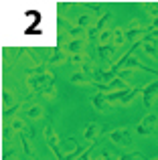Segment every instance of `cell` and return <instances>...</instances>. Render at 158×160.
I'll use <instances>...</instances> for the list:
<instances>
[{
  "mask_svg": "<svg viewBox=\"0 0 158 160\" xmlns=\"http://www.w3.org/2000/svg\"><path fill=\"white\" fill-rule=\"evenodd\" d=\"M55 85V75L49 71V73H43V75H31V77H27V87L32 91V95L35 93H43L47 87Z\"/></svg>",
  "mask_w": 158,
  "mask_h": 160,
  "instance_id": "1",
  "label": "cell"
},
{
  "mask_svg": "<svg viewBox=\"0 0 158 160\" xmlns=\"http://www.w3.org/2000/svg\"><path fill=\"white\" fill-rule=\"evenodd\" d=\"M156 124H158V116L154 112H148L146 116L140 120V124L136 126V132H138L140 136H148V134H152L156 130Z\"/></svg>",
  "mask_w": 158,
  "mask_h": 160,
  "instance_id": "2",
  "label": "cell"
},
{
  "mask_svg": "<svg viewBox=\"0 0 158 160\" xmlns=\"http://www.w3.org/2000/svg\"><path fill=\"white\" fill-rule=\"evenodd\" d=\"M110 140L114 142V144H120V146H130L132 144L130 128H128V126H120V128L111 130L110 132Z\"/></svg>",
  "mask_w": 158,
  "mask_h": 160,
  "instance_id": "3",
  "label": "cell"
},
{
  "mask_svg": "<svg viewBox=\"0 0 158 160\" xmlns=\"http://www.w3.org/2000/svg\"><path fill=\"white\" fill-rule=\"evenodd\" d=\"M89 103H91L95 109H97V112H101V113H107V112H111V109H114V103L107 102V95L101 93V91H95V93H91V95H89Z\"/></svg>",
  "mask_w": 158,
  "mask_h": 160,
  "instance_id": "4",
  "label": "cell"
},
{
  "mask_svg": "<svg viewBox=\"0 0 158 160\" xmlns=\"http://www.w3.org/2000/svg\"><path fill=\"white\" fill-rule=\"evenodd\" d=\"M158 99V81H152L148 83V85L142 87V103L150 109L154 106V102Z\"/></svg>",
  "mask_w": 158,
  "mask_h": 160,
  "instance_id": "5",
  "label": "cell"
},
{
  "mask_svg": "<svg viewBox=\"0 0 158 160\" xmlns=\"http://www.w3.org/2000/svg\"><path fill=\"white\" fill-rule=\"evenodd\" d=\"M45 138H47V146L51 148V152L55 154L57 158H65V154L61 152L59 138L55 136V130H53V126H47V128H45Z\"/></svg>",
  "mask_w": 158,
  "mask_h": 160,
  "instance_id": "6",
  "label": "cell"
},
{
  "mask_svg": "<svg viewBox=\"0 0 158 160\" xmlns=\"http://www.w3.org/2000/svg\"><path fill=\"white\" fill-rule=\"evenodd\" d=\"M99 130H101V124H97V122H87L85 124V130H83V138H85L87 142H95L97 140V134Z\"/></svg>",
  "mask_w": 158,
  "mask_h": 160,
  "instance_id": "7",
  "label": "cell"
},
{
  "mask_svg": "<svg viewBox=\"0 0 158 160\" xmlns=\"http://www.w3.org/2000/svg\"><path fill=\"white\" fill-rule=\"evenodd\" d=\"M142 43V51L150 59H158V41H140Z\"/></svg>",
  "mask_w": 158,
  "mask_h": 160,
  "instance_id": "8",
  "label": "cell"
},
{
  "mask_svg": "<svg viewBox=\"0 0 158 160\" xmlns=\"http://www.w3.org/2000/svg\"><path fill=\"white\" fill-rule=\"evenodd\" d=\"M114 51H116L114 45H97V55L101 61H111L114 59Z\"/></svg>",
  "mask_w": 158,
  "mask_h": 160,
  "instance_id": "9",
  "label": "cell"
},
{
  "mask_svg": "<svg viewBox=\"0 0 158 160\" xmlns=\"http://www.w3.org/2000/svg\"><path fill=\"white\" fill-rule=\"evenodd\" d=\"M83 45H85V41L83 39H69V43H67V53L69 55H79V53H83Z\"/></svg>",
  "mask_w": 158,
  "mask_h": 160,
  "instance_id": "10",
  "label": "cell"
},
{
  "mask_svg": "<svg viewBox=\"0 0 158 160\" xmlns=\"http://www.w3.org/2000/svg\"><path fill=\"white\" fill-rule=\"evenodd\" d=\"M124 43H126V31H124L122 27H116L114 28V41H111V45H114V47H122Z\"/></svg>",
  "mask_w": 158,
  "mask_h": 160,
  "instance_id": "11",
  "label": "cell"
},
{
  "mask_svg": "<svg viewBox=\"0 0 158 160\" xmlns=\"http://www.w3.org/2000/svg\"><path fill=\"white\" fill-rule=\"evenodd\" d=\"M69 61H71V65L75 67L77 71H81V67L85 65L89 59H87V55H85V53H79V55H71V57H69Z\"/></svg>",
  "mask_w": 158,
  "mask_h": 160,
  "instance_id": "12",
  "label": "cell"
},
{
  "mask_svg": "<svg viewBox=\"0 0 158 160\" xmlns=\"http://www.w3.org/2000/svg\"><path fill=\"white\" fill-rule=\"evenodd\" d=\"M89 81H91V79L87 77L83 71H75V73L71 75V83H73V85H87Z\"/></svg>",
  "mask_w": 158,
  "mask_h": 160,
  "instance_id": "13",
  "label": "cell"
},
{
  "mask_svg": "<svg viewBox=\"0 0 158 160\" xmlns=\"http://www.w3.org/2000/svg\"><path fill=\"white\" fill-rule=\"evenodd\" d=\"M20 142H22V148H24V152L28 154V158H35L37 154H35V150H32V146H31V138H27L24 132H20Z\"/></svg>",
  "mask_w": 158,
  "mask_h": 160,
  "instance_id": "14",
  "label": "cell"
},
{
  "mask_svg": "<svg viewBox=\"0 0 158 160\" xmlns=\"http://www.w3.org/2000/svg\"><path fill=\"white\" fill-rule=\"evenodd\" d=\"M111 41H114V28L99 32V37H97V43L99 45H111Z\"/></svg>",
  "mask_w": 158,
  "mask_h": 160,
  "instance_id": "15",
  "label": "cell"
},
{
  "mask_svg": "<svg viewBox=\"0 0 158 160\" xmlns=\"http://www.w3.org/2000/svg\"><path fill=\"white\" fill-rule=\"evenodd\" d=\"M27 116L31 118V120H39L41 116H43V106H39V103H35V106H31L27 109Z\"/></svg>",
  "mask_w": 158,
  "mask_h": 160,
  "instance_id": "16",
  "label": "cell"
},
{
  "mask_svg": "<svg viewBox=\"0 0 158 160\" xmlns=\"http://www.w3.org/2000/svg\"><path fill=\"white\" fill-rule=\"evenodd\" d=\"M65 61V53L63 51H59V47H57V51H55V55H53L51 59H49V65H61V63Z\"/></svg>",
  "mask_w": 158,
  "mask_h": 160,
  "instance_id": "17",
  "label": "cell"
},
{
  "mask_svg": "<svg viewBox=\"0 0 158 160\" xmlns=\"http://www.w3.org/2000/svg\"><path fill=\"white\" fill-rule=\"evenodd\" d=\"M10 128L14 130V132H24V130H27V126H24V120H20V118H16V120H12L10 122Z\"/></svg>",
  "mask_w": 158,
  "mask_h": 160,
  "instance_id": "18",
  "label": "cell"
},
{
  "mask_svg": "<svg viewBox=\"0 0 158 160\" xmlns=\"http://www.w3.org/2000/svg\"><path fill=\"white\" fill-rule=\"evenodd\" d=\"M12 99H14V91H12V89H4V91H2L4 108H8V103H12Z\"/></svg>",
  "mask_w": 158,
  "mask_h": 160,
  "instance_id": "19",
  "label": "cell"
},
{
  "mask_svg": "<svg viewBox=\"0 0 158 160\" xmlns=\"http://www.w3.org/2000/svg\"><path fill=\"white\" fill-rule=\"evenodd\" d=\"M83 32H85V28H81V27H71L69 28V37H71V39H81V35Z\"/></svg>",
  "mask_w": 158,
  "mask_h": 160,
  "instance_id": "20",
  "label": "cell"
},
{
  "mask_svg": "<svg viewBox=\"0 0 158 160\" xmlns=\"http://www.w3.org/2000/svg\"><path fill=\"white\" fill-rule=\"evenodd\" d=\"M144 6H146L148 14H150L152 18H158V4H154V2H146Z\"/></svg>",
  "mask_w": 158,
  "mask_h": 160,
  "instance_id": "21",
  "label": "cell"
},
{
  "mask_svg": "<svg viewBox=\"0 0 158 160\" xmlns=\"http://www.w3.org/2000/svg\"><path fill=\"white\" fill-rule=\"evenodd\" d=\"M89 22H91V16H89V14H83V16H79V20H77V27L85 28V27H89Z\"/></svg>",
  "mask_w": 158,
  "mask_h": 160,
  "instance_id": "22",
  "label": "cell"
},
{
  "mask_svg": "<svg viewBox=\"0 0 158 160\" xmlns=\"http://www.w3.org/2000/svg\"><path fill=\"white\" fill-rule=\"evenodd\" d=\"M55 93H57V91H55V85L47 87V89L43 91V95H45V98H47V99H53V98H55Z\"/></svg>",
  "mask_w": 158,
  "mask_h": 160,
  "instance_id": "23",
  "label": "cell"
},
{
  "mask_svg": "<svg viewBox=\"0 0 158 160\" xmlns=\"http://www.w3.org/2000/svg\"><path fill=\"white\" fill-rule=\"evenodd\" d=\"M2 156H4V160H16V152H14L12 148H10V150L6 148V150H4V154H2Z\"/></svg>",
  "mask_w": 158,
  "mask_h": 160,
  "instance_id": "24",
  "label": "cell"
},
{
  "mask_svg": "<svg viewBox=\"0 0 158 160\" xmlns=\"http://www.w3.org/2000/svg\"><path fill=\"white\" fill-rule=\"evenodd\" d=\"M87 8L93 10L91 14H99V12H101V4H87Z\"/></svg>",
  "mask_w": 158,
  "mask_h": 160,
  "instance_id": "25",
  "label": "cell"
},
{
  "mask_svg": "<svg viewBox=\"0 0 158 160\" xmlns=\"http://www.w3.org/2000/svg\"><path fill=\"white\" fill-rule=\"evenodd\" d=\"M140 156H142V154H124V156H120V160H136Z\"/></svg>",
  "mask_w": 158,
  "mask_h": 160,
  "instance_id": "26",
  "label": "cell"
},
{
  "mask_svg": "<svg viewBox=\"0 0 158 160\" xmlns=\"http://www.w3.org/2000/svg\"><path fill=\"white\" fill-rule=\"evenodd\" d=\"M12 134H14L12 128H4V138H12Z\"/></svg>",
  "mask_w": 158,
  "mask_h": 160,
  "instance_id": "27",
  "label": "cell"
},
{
  "mask_svg": "<svg viewBox=\"0 0 158 160\" xmlns=\"http://www.w3.org/2000/svg\"><path fill=\"white\" fill-rule=\"evenodd\" d=\"M57 160H65V158H57Z\"/></svg>",
  "mask_w": 158,
  "mask_h": 160,
  "instance_id": "28",
  "label": "cell"
},
{
  "mask_svg": "<svg viewBox=\"0 0 158 160\" xmlns=\"http://www.w3.org/2000/svg\"><path fill=\"white\" fill-rule=\"evenodd\" d=\"M154 160H158V158H154Z\"/></svg>",
  "mask_w": 158,
  "mask_h": 160,
  "instance_id": "29",
  "label": "cell"
}]
</instances>
